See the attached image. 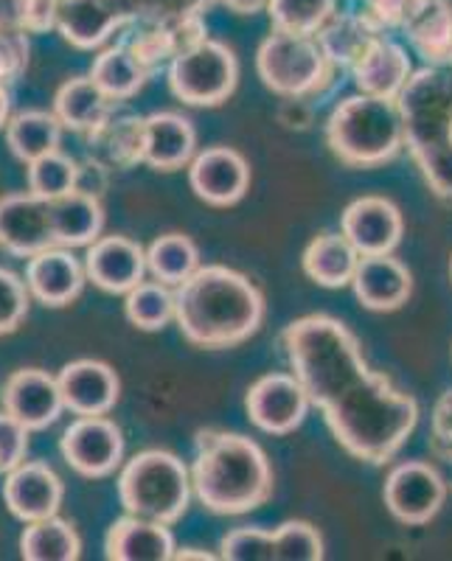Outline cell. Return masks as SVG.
Returning a JSON list of instances; mask_svg holds the SVG:
<instances>
[{"instance_id":"cell-1","label":"cell","mask_w":452,"mask_h":561,"mask_svg":"<svg viewBox=\"0 0 452 561\" xmlns=\"http://www.w3.org/2000/svg\"><path fill=\"white\" fill-rule=\"evenodd\" d=\"M290 370L324 413L340 447L360 463L385 466L419 427V402L363 357L343 320L306 314L281 332Z\"/></svg>"},{"instance_id":"cell-2","label":"cell","mask_w":452,"mask_h":561,"mask_svg":"<svg viewBox=\"0 0 452 561\" xmlns=\"http://www.w3.org/2000/svg\"><path fill=\"white\" fill-rule=\"evenodd\" d=\"M178 323L185 343L205 351L242 345L264 323V295L253 280L225 264H205L174 287Z\"/></svg>"},{"instance_id":"cell-3","label":"cell","mask_w":452,"mask_h":561,"mask_svg":"<svg viewBox=\"0 0 452 561\" xmlns=\"http://www.w3.org/2000/svg\"><path fill=\"white\" fill-rule=\"evenodd\" d=\"M194 497L217 517H242L273 497L275 478L268 453L253 438L205 427L194 435Z\"/></svg>"},{"instance_id":"cell-4","label":"cell","mask_w":452,"mask_h":561,"mask_svg":"<svg viewBox=\"0 0 452 561\" xmlns=\"http://www.w3.org/2000/svg\"><path fill=\"white\" fill-rule=\"evenodd\" d=\"M396 104L421 178L436 197L452 203V65L414 70Z\"/></svg>"},{"instance_id":"cell-5","label":"cell","mask_w":452,"mask_h":561,"mask_svg":"<svg viewBox=\"0 0 452 561\" xmlns=\"http://www.w3.org/2000/svg\"><path fill=\"white\" fill-rule=\"evenodd\" d=\"M326 147L349 169L385 167L405 149L399 104L369 93L343 99L326 118Z\"/></svg>"},{"instance_id":"cell-6","label":"cell","mask_w":452,"mask_h":561,"mask_svg":"<svg viewBox=\"0 0 452 561\" xmlns=\"http://www.w3.org/2000/svg\"><path fill=\"white\" fill-rule=\"evenodd\" d=\"M192 469L169 449H144L118 472V503L124 514L174 525L192 503Z\"/></svg>"},{"instance_id":"cell-7","label":"cell","mask_w":452,"mask_h":561,"mask_svg":"<svg viewBox=\"0 0 452 561\" xmlns=\"http://www.w3.org/2000/svg\"><path fill=\"white\" fill-rule=\"evenodd\" d=\"M256 73L275 96L306 102L329 96L340 77L315 34H290L279 28L261 39L256 51Z\"/></svg>"},{"instance_id":"cell-8","label":"cell","mask_w":452,"mask_h":561,"mask_svg":"<svg viewBox=\"0 0 452 561\" xmlns=\"http://www.w3.org/2000/svg\"><path fill=\"white\" fill-rule=\"evenodd\" d=\"M166 82L172 96L189 107H219L236 93L239 59L234 48L208 37L169 62Z\"/></svg>"},{"instance_id":"cell-9","label":"cell","mask_w":452,"mask_h":561,"mask_svg":"<svg viewBox=\"0 0 452 561\" xmlns=\"http://www.w3.org/2000/svg\"><path fill=\"white\" fill-rule=\"evenodd\" d=\"M447 480L427 460H402L388 472L383 500L391 517L408 528L433 523L447 503Z\"/></svg>"},{"instance_id":"cell-10","label":"cell","mask_w":452,"mask_h":561,"mask_svg":"<svg viewBox=\"0 0 452 561\" xmlns=\"http://www.w3.org/2000/svg\"><path fill=\"white\" fill-rule=\"evenodd\" d=\"M59 455L79 478H110L124 463V433L108 415H77L59 438Z\"/></svg>"},{"instance_id":"cell-11","label":"cell","mask_w":452,"mask_h":561,"mask_svg":"<svg viewBox=\"0 0 452 561\" xmlns=\"http://www.w3.org/2000/svg\"><path fill=\"white\" fill-rule=\"evenodd\" d=\"M313 402L295 374H268L245 393V413L256 430L268 435H290L306 421Z\"/></svg>"},{"instance_id":"cell-12","label":"cell","mask_w":452,"mask_h":561,"mask_svg":"<svg viewBox=\"0 0 452 561\" xmlns=\"http://www.w3.org/2000/svg\"><path fill=\"white\" fill-rule=\"evenodd\" d=\"M48 248H57L52 219V199L32 192H14L0 197V250L14 259H32Z\"/></svg>"},{"instance_id":"cell-13","label":"cell","mask_w":452,"mask_h":561,"mask_svg":"<svg viewBox=\"0 0 452 561\" xmlns=\"http://www.w3.org/2000/svg\"><path fill=\"white\" fill-rule=\"evenodd\" d=\"M133 20V0H59L57 32L79 51H102Z\"/></svg>"},{"instance_id":"cell-14","label":"cell","mask_w":452,"mask_h":561,"mask_svg":"<svg viewBox=\"0 0 452 561\" xmlns=\"http://www.w3.org/2000/svg\"><path fill=\"white\" fill-rule=\"evenodd\" d=\"M0 404L9 415L23 424L29 433H43L54 427L65 413L63 393L54 374L43 368H20L0 388Z\"/></svg>"},{"instance_id":"cell-15","label":"cell","mask_w":452,"mask_h":561,"mask_svg":"<svg viewBox=\"0 0 452 561\" xmlns=\"http://www.w3.org/2000/svg\"><path fill=\"white\" fill-rule=\"evenodd\" d=\"M340 230L360 255L394 253L405 237V217L394 199L369 194L346 205L340 214Z\"/></svg>"},{"instance_id":"cell-16","label":"cell","mask_w":452,"mask_h":561,"mask_svg":"<svg viewBox=\"0 0 452 561\" xmlns=\"http://www.w3.org/2000/svg\"><path fill=\"white\" fill-rule=\"evenodd\" d=\"M189 185L211 208H230L248 194L250 163L230 147H208L189 163Z\"/></svg>"},{"instance_id":"cell-17","label":"cell","mask_w":452,"mask_h":561,"mask_svg":"<svg viewBox=\"0 0 452 561\" xmlns=\"http://www.w3.org/2000/svg\"><path fill=\"white\" fill-rule=\"evenodd\" d=\"M65 500V483L43 460H23L3 478V503L23 525L57 517Z\"/></svg>"},{"instance_id":"cell-18","label":"cell","mask_w":452,"mask_h":561,"mask_svg":"<svg viewBox=\"0 0 452 561\" xmlns=\"http://www.w3.org/2000/svg\"><path fill=\"white\" fill-rule=\"evenodd\" d=\"M65 410L74 415H110L122 399V379L102 359H74L57 374Z\"/></svg>"},{"instance_id":"cell-19","label":"cell","mask_w":452,"mask_h":561,"mask_svg":"<svg viewBox=\"0 0 452 561\" xmlns=\"http://www.w3.org/2000/svg\"><path fill=\"white\" fill-rule=\"evenodd\" d=\"M84 273L108 295H127L147 278V250L129 237H99L84 253Z\"/></svg>"},{"instance_id":"cell-20","label":"cell","mask_w":452,"mask_h":561,"mask_svg":"<svg viewBox=\"0 0 452 561\" xmlns=\"http://www.w3.org/2000/svg\"><path fill=\"white\" fill-rule=\"evenodd\" d=\"M26 284L29 293L45 309H65L82 295L84 262H79L70 248H48L43 253L32 255L26 264Z\"/></svg>"},{"instance_id":"cell-21","label":"cell","mask_w":452,"mask_h":561,"mask_svg":"<svg viewBox=\"0 0 452 561\" xmlns=\"http://www.w3.org/2000/svg\"><path fill=\"white\" fill-rule=\"evenodd\" d=\"M351 289L369 312H396L414 295V275L394 253L360 255Z\"/></svg>"},{"instance_id":"cell-22","label":"cell","mask_w":452,"mask_h":561,"mask_svg":"<svg viewBox=\"0 0 452 561\" xmlns=\"http://www.w3.org/2000/svg\"><path fill=\"white\" fill-rule=\"evenodd\" d=\"M197 154V129L185 115L160 110L144 118V163L155 172H180Z\"/></svg>"},{"instance_id":"cell-23","label":"cell","mask_w":452,"mask_h":561,"mask_svg":"<svg viewBox=\"0 0 452 561\" xmlns=\"http://www.w3.org/2000/svg\"><path fill=\"white\" fill-rule=\"evenodd\" d=\"M144 118L147 115L118 113L84 135V154L99 160L110 172H127L144 163Z\"/></svg>"},{"instance_id":"cell-24","label":"cell","mask_w":452,"mask_h":561,"mask_svg":"<svg viewBox=\"0 0 452 561\" xmlns=\"http://www.w3.org/2000/svg\"><path fill=\"white\" fill-rule=\"evenodd\" d=\"M174 550L178 545L169 525L133 514L115 519L104 536V556L110 561H169Z\"/></svg>"},{"instance_id":"cell-25","label":"cell","mask_w":452,"mask_h":561,"mask_svg":"<svg viewBox=\"0 0 452 561\" xmlns=\"http://www.w3.org/2000/svg\"><path fill=\"white\" fill-rule=\"evenodd\" d=\"M410 77H414V62H410L408 51L399 43H394L388 34L380 43H374V48L351 68V79H354L360 93L388 99V102L399 99Z\"/></svg>"},{"instance_id":"cell-26","label":"cell","mask_w":452,"mask_h":561,"mask_svg":"<svg viewBox=\"0 0 452 561\" xmlns=\"http://www.w3.org/2000/svg\"><path fill=\"white\" fill-rule=\"evenodd\" d=\"M315 37H318L329 62L340 73L343 70L351 73V68L374 48V43L385 37V28L376 26L365 12H335Z\"/></svg>"},{"instance_id":"cell-27","label":"cell","mask_w":452,"mask_h":561,"mask_svg":"<svg viewBox=\"0 0 452 561\" xmlns=\"http://www.w3.org/2000/svg\"><path fill=\"white\" fill-rule=\"evenodd\" d=\"M122 107L118 102L104 93L93 79L74 77L65 84H59L57 96H54V113L63 122L65 129L79 135H88L90 129H97L99 124L108 122L115 110Z\"/></svg>"},{"instance_id":"cell-28","label":"cell","mask_w":452,"mask_h":561,"mask_svg":"<svg viewBox=\"0 0 452 561\" xmlns=\"http://www.w3.org/2000/svg\"><path fill=\"white\" fill-rule=\"evenodd\" d=\"M357 264H360V253L343 237V230L340 233H331V230L318 233L313 242L306 244L304 259H301V267H304L306 278L324 289L351 287Z\"/></svg>"},{"instance_id":"cell-29","label":"cell","mask_w":452,"mask_h":561,"mask_svg":"<svg viewBox=\"0 0 452 561\" xmlns=\"http://www.w3.org/2000/svg\"><path fill=\"white\" fill-rule=\"evenodd\" d=\"M90 79L108 93L113 102L124 104L135 99L152 79V70L140 62L124 39H115L113 45L102 48L90 65Z\"/></svg>"},{"instance_id":"cell-30","label":"cell","mask_w":452,"mask_h":561,"mask_svg":"<svg viewBox=\"0 0 452 561\" xmlns=\"http://www.w3.org/2000/svg\"><path fill=\"white\" fill-rule=\"evenodd\" d=\"M54 237L59 248H90L104 230V205L99 197L82 192H70L52 199Z\"/></svg>"},{"instance_id":"cell-31","label":"cell","mask_w":452,"mask_h":561,"mask_svg":"<svg viewBox=\"0 0 452 561\" xmlns=\"http://www.w3.org/2000/svg\"><path fill=\"white\" fill-rule=\"evenodd\" d=\"M7 147L20 163H34V160L45 158V154L57 152L63 147V122L57 113L48 110H23L14 113L7 124Z\"/></svg>"},{"instance_id":"cell-32","label":"cell","mask_w":452,"mask_h":561,"mask_svg":"<svg viewBox=\"0 0 452 561\" xmlns=\"http://www.w3.org/2000/svg\"><path fill=\"white\" fill-rule=\"evenodd\" d=\"M410 48L425 65H452V3L430 0L408 26Z\"/></svg>"},{"instance_id":"cell-33","label":"cell","mask_w":452,"mask_h":561,"mask_svg":"<svg viewBox=\"0 0 452 561\" xmlns=\"http://www.w3.org/2000/svg\"><path fill=\"white\" fill-rule=\"evenodd\" d=\"M20 556L26 561H77L82 556V539L74 523L57 514V517L29 523L23 528Z\"/></svg>"},{"instance_id":"cell-34","label":"cell","mask_w":452,"mask_h":561,"mask_svg":"<svg viewBox=\"0 0 452 561\" xmlns=\"http://www.w3.org/2000/svg\"><path fill=\"white\" fill-rule=\"evenodd\" d=\"M178 314L174 287L163 280H140L138 287L124 295V318L138 332H160Z\"/></svg>"},{"instance_id":"cell-35","label":"cell","mask_w":452,"mask_h":561,"mask_svg":"<svg viewBox=\"0 0 452 561\" xmlns=\"http://www.w3.org/2000/svg\"><path fill=\"white\" fill-rule=\"evenodd\" d=\"M147 267L155 280L178 287L203 267L200 264V248L185 233H163L147 248Z\"/></svg>"},{"instance_id":"cell-36","label":"cell","mask_w":452,"mask_h":561,"mask_svg":"<svg viewBox=\"0 0 452 561\" xmlns=\"http://www.w3.org/2000/svg\"><path fill=\"white\" fill-rule=\"evenodd\" d=\"M338 12V0H270L273 28L290 34H318L326 20Z\"/></svg>"},{"instance_id":"cell-37","label":"cell","mask_w":452,"mask_h":561,"mask_svg":"<svg viewBox=\"0 0 452 561\" xmlns=\"http://www.w3.org/2000/svg\"><path fill=\"white\" fill-rule=\"evenodd\" d=\"M77 167H79V160L65 154L63 149L34 160V163H29L26 167L29 192L45 199L65 197V194L74 192V185H77Z\"/></svg>"},{"instance_id":"cell-38","label":"cell","mask_w":452,"mask_h":561,"mask_svg":"<svg viewBox=\"0 0 452 561\" xmlns=\"http://www.w3.org/2000/svg\"><path fill=\"white\" fill-rule=\"evenodd\" d=\"M275 561H320L326 545L320 530L306 519H287L273 528Z\"/></svg>"},{"instance_id":"cell-39","label":"cell","mask_w":452,"mask_h":561,"mask_svg":"<svg viewBox=\"0 0 452 561\" xmlns=\"http://www.w3.org/2000/svg\"><path fill=\"white\" fill-rule=\"evenodd\" d=\"M32 300L26 278H20L9 267H0V337H9L26 323Z\"/></svg>"},{"instance_id":"cell-40","label":"cell","mask_w":452,"mask_h":561,"mask_svg":"<svg viewBox=\"0 0 452 561\" xmlns=\"http://www.w3.org/2000/svg\"><path fill=\"white\" fill-rule=\"evenodd\" d=\"M219 559L225 561H275L273 530L236 528L219 539Z\"/></svg>"},{"instance_id":"cell-41","label":"cell","mask_w":452,"mask_h":561,"mask_svg":"<svg viewBox=\"0 0 452 561\" xmlns=\"http://www.w3.org/2000/svg\"><path fill=\"white\" fill-rule=\"evenodd\" d=\"M29 62H32V43L29 32L23 28L0 26V84H9L26 77Z\"/></svg>"},{"instance_id":"cell-42","label":"cell","mask_w":452,"mask_h":561,"mask_svg":"<svg viewBox=\"0 0 452 561\" xmlns=\"http://www.w3.org/2000/svg\"><path fill=\"white\" fill-rule=\"evenodd\" d=\"M29 430L14 415L0 410V474L7 478L29 455Z\"/></svg>"},{"instance_id":"cell-43","label":"cell","mask_w":452,"mask_h":561,"mask_svg":"<svg viewBox=\"0 0 452 561\" xmlns=\"http://www.w3.org/2000/svg\"><path fill=\"white\" fill-rule=\"evenodd\" d=\"M430 0H363V12L374 20L376 26H383L385 32L408 26L410 20L427 7Z\"/></svg>"},{"instance_id":"cell-44","label":"cell","mask_w":452,"mask_h":561,"mask_svg":"<svg viewBox=\"0 0 452 561\" xmlns=\"http://www.w3.org/2000/svg\"><path fill=\"white\" fill-rule=\"evenodd\" d=\"M427 447H430V453L439 460L452 463V388H447L439 396V402H436Z\"/></svg>"},{"instance_id":"cell-45","label":"cell","mask_w":452,"mask_h":561,"mask_svg":"<svg viewBox=\"0 0 452 561\" xmlns=\"http://www.w3.org/2000/svg\"><path fill=\"white\" fill-rule=\"evenodd\" d=\"M211 0H133L135 20H172L208 9Z\"/></svg>"},{"instance_id":"cell-46","label":"cell","mask_w":452,"mask_h":561,"mask_svg":"<svg viewBox=\"0 0 452 561\" xmlns=\"http://www.w3.org/2000/svg\"><path fill=\"white\" fill-rule=\"evenodd\" d=\"M59 0H23V32L48 34L57 28Z\"/></svg>"},{"instance_id":"cell-47","label":"cell","mask_w":452,"mask_h":561,"mask_svg":"<svg viewBox=\"0 0 452 561\" xmlns=\"http://www.w3.org/2000/svg\"><path fill=\"white\" fill-rule=\"evenodd\" d=\"M108 188H110V169L102 167L99 160L84 154L77 167V185H74V192H82V194H90V197L102 199Z\"/></svg>"},{"instance_id":"cell-48","label":"cell","mask_w":452,"mask_h":561,"mask_svg":"<svg viewBox=\"0 0 452 561\" xmlns=\"http://www.w3.org/2000/svg\"><path fill=\"white\" fill-rule=\"evenodd\" d=\"M279 122L287 129L304 133V129L313 127L315 122L313 102H306V99H284V104L279 107Z\"/></svg>"},{"instance_id":"cell-49","label":"cell","mask_w":452,"mask_h":561,"mask_svg":"<svg viewBox=\"0 0 452 561\" xmlns=\"http://www.w3.org/2000/svg\"><path fill=\"white\" fill-rule=\"evenodd\" d=\"M0 26L23 28V0H0Z\"/></svg>"},{"instance_id":"cell-50","label":"cell","mask_w":452,"mask_h":561,"mask_svg":"<svg viewBox=\"0 0 452 561\" xmlns=\"http://www.w3.org/2000/svg\"><path fill=\"white\" fill-rule=\"evenodd\" d=\"M223 7H228L234 14H242V18H253L259 12H268L270 0H219Z\"/></svg>"},{"instance_id":"cell-51","label":"cell","mask_w":452,"mask_h":561,"mask_svg":"<svg viewBox=\"0 0 452 561\" xmlns=\"http://www.w3.org/2000/svg\"><path fill=\"white\" fill-rule=\"evenodd\" d=\"M12 115V88H9V84H0V129H7Z\"/></svg>"},{"instance_id":"cell-52","label":"cell","mask_w":452,"mask_h":561,"mask_svg":"<svg viewBox=\"0 0 452 561\" xmlns=\"http://www.w3.org/2000/svg\"><path fill=\"white\" fill-rule=\"evenodd\" d=\"M174 559H178V561H185V559L214 561V559H219V556L208 553V550H200V548H178V550H174Z\"/></svg>"},{"instance_id":"cell-53","label":"cell","mask_w":452,"mask_h":561,"mask_svg":"<svg viewBox=\"0 0 452 561\" xmlns=\"http://www.w3.org/2000/svg\"><path fill=\"white\" fill-rule=\"evenodd\" d=\"M450 280H452V259H450Z\"/></svg>"},{"instance_id":"cell-54","label":"cell","mask_w":452,"mask_h":561,"mask_svg":"<svg viewBox=\"0 0 452 561\" xmlns=\"http://www.w3.org/2000/svg\"><path fill=\"white\" fill-rule=\"evenodd\" d=\"M0 480H3V474H0Z\"/></svg>"}]
</instances>
